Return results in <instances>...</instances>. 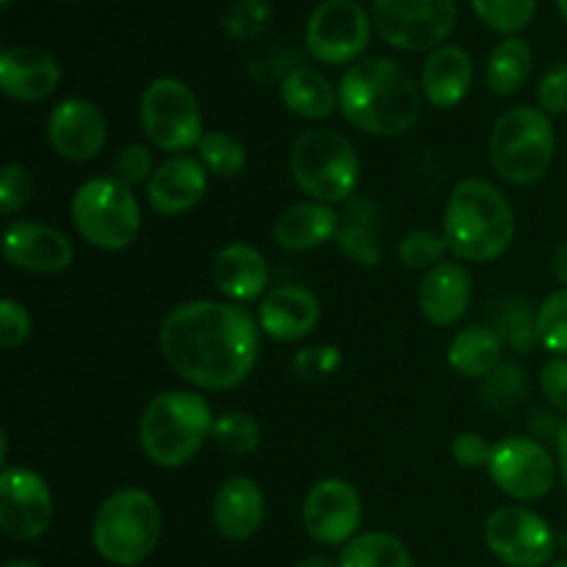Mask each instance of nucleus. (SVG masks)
Returning a JSON list of instances; mask_svg holds the SVG:
<instances>
[{
    "mask_svg": "<svg viewBox=\"0 0 567 567\" xmlns=\"http://www.w3.org/2000/svg\"><path fill=\"white\" fill-rule=\"evenodd\" d=\"M161 352L192 385L203 391H233L258 363V324L236 302L194 299L166 313L161 324Z\"/></svg>",
    "mask_w": 567,
    "mask_h": 567,
    "instance_id": "1",
    "label": "nucleus"
},
{
    "mask_svg": "<svg viewBox=\"0 0 567 567\" xmlns=\"http://www.w3.org/2000/svg\"><path fill=\"white\" fill-rule=\"evenodd\" d=\"M338 109L371 136H402L421 120V89L391 59L354 61L338 83Z\"/></svg>",
    "mask_w": 567,
    "mask_h": 567,
    "instance_id": "2",
    "label": "nucleus"
},
{
    "mask_svg": "<svg viewBox=\"0 0 567 567\" xmlns=\"http://www.w3.org/2000/svg\"><path fill=\"white\" fill-rule=\"evenodd\" d=\"M443 236L460 260L491 264L507 252L515 238L513 205L485 177H465L446 199Z\"/></svg>",
    "mask_w": 567,
    "mask_h": 567,
    "instance_id": "3",
    "label": "nucleus"
},
{
    "mask_svg": "<svg viewBox=\"0 0 567 567\" xmlns=\"http://www.w3.org/2000/svg\"><path fill=\"white\" fill-rule=\"evenodd\" d=\"M214 413L205 396L194 391H164L144 408L138 419V443L150 463L181 468L214 437Z\"/></svg>",
    "mask_w": 567,
    "mask_h": 567,
    "instance_id": "4",
    "label": "nucleus"
},
{
    "mask_svg": "<svg viewBox=\"0 0 567 567\" xmlns=\"http://www.w3.org/2000/svg\"><path fill=\"white\" fill-rule=\"evenodd\" d=\"M161 537V509L142 487H122L100 504L92 524V540L111 565L131 567L155 551Z\"/></svg>",
    "mask_w": 567,
    "mask_h": 567,
    "instance_id": "5",
    "label": "nucleus"
},
{
    "mask_svg": "<svg viewBox=\"0 0 567 567\" xmlns=\"http://www.w3.org/2000/svg\"><path fill=\"white\" fill-rule=\"evenodd\" d=\"M557 136L546 111L518 105L498 116L491 133V161L502 181L532 186L543 181L554 164Z\"/></svg>",
    "mask_w": 567,
    "mask_h": 567,
    "instance_id": "6",
    "label": "nucleus"
},
{
    "mask_svg": "<svg viewBox=\"0 0 567 567\" xmlns=\"http://www.w3.org/2000/svg\"><path fill=\"white\" fill-rule=\"evenodd\" d=\"M291 175L313 203H347L358 186L360 161L343 133L313 127L293 142Z\"/></svg>",
    "mask_w": 567,
    "mask_h": 567,
    "instance_id": "7",
    "label": "nucleus"
},
{
    "mask_svg": "<svg viewBox=\"0 0 567 567\" xmlns=\"http://www.w3.org/2000/svg\"><path fill=\"white\" fill-rule=\"evenodd\" d=\"M70 216L81 238L105 252L127 249L142 230V208L133 188L114 177H92L72 194Z\"/></svg>",
    "mask_w": 567,
    "mask_h": 567,
    "instance_id": "8",
    "label": "nucleus"
},
{
    "mask_svg": "<svg viewBox=\"0 0 567 567\" xmlns=\"http://www.w3.org/2000/svg\"><path fill=\"white\" fill-rule=\"evenodd\" d=\"M138 116L147 142L164 153H186L205 136L197 94L177 78H155L144 89Z\"/></svg>",
    "mask_w": 567,
    "mask_h": 567,
    "instance_id": "9",
    "label": "nucleus"
},
{
    "mask_svg": "<svg viewBox=\"0 0 567 567\" xmlns=\"http://www.w3.org/2000/svg\"><path fill=\"white\" fill-rule=\"evenodd\" d=\"M371 22L388 44L408 53L443 48L454 31L457 3L454 0H374Z\"/></svg>",
    "mask_w": 567,
    "mask_h": 567,
    "instance_id": "10",
    "label": "nucleus"
},
{
    "mask_svg": "<svg viewBox=\"0 0 567 567\" xmlns=\"http://www.w3.org/2000/svg\"><path fill=\"white\" fill-rule=\"evenodd\" d=\"M487 474L504 496L515 502H537L551 493L557 465L543 443L532 437H504L493 443Z\"/></svg>",
    "mask_w": 567,
    "mask_h": 567,
    "instance_id": "11",
    "label": "nucleus"
},
{
    "mask_svg": "<svg viewBox=\"0 0 567 567\" xmlns=\"http://www.w3.org/2000/svg\"><path fill=\"white\" fill-rule=\"evenodd\" d=\"M371 17L354 0H324L310 14L305 44L321 64H349L371 42Z\"/></svg>",
    "mask_w": 567,
    "mask_h": 567,
    "instance_id": "12",
    "label": "nucleus"
},
{
    "mask_svg": "<svg viewBox=\"0 0 567 567\" xmlns=\"http://www.w3.org/2000/svg\"><path fill=\"white\" fill-rule=\"evenodd\" d=\"M485 543L493 557L509 567H543L551 563L557 537L546 518L526 507H498L485 520Z\"/></svg>",
    "mask_w": 567,
    "mask_h": 567,
    "instance_id": "13",
    "label": "nucleus"
},
{
    "mask_svg": "<svg viewBox=\"0 0 567 567\" xmlns=\"http://www.w3.org/2000/svg\"><path fill=\"white\" fill-rule=\"evenodd\" d=\"M53 496L37 471L6 468L0 474V526L11 540H37L50 529Z\"/></svg>",
    "mask_w": 567,
    "mask_h": 567,
    "instance_id": "14",
    "label": "nucleus"
},
{
    "mask_svg": "<svg viewBox=\"0 0 567 567\" xmlns=\"http://www.w3.org/2000/svg\"><path fill=\"white\" fill-rule=\"evenodd\" d=\"M308 535L321 546H347L358 537L363 520V502L347 480H321L308 491L302 504Z\"/></svg>",
    "mask_w": 567,
    "mask_h": 567,
    "instance_id": "15",
    "label": "nucleus"
},
{
    "mask_svg": "<svg viewBox=\"0 0 567 567\" xmlns=\"http://www.w3.org/2000/svg\"><path fill=\"white\" fill-rule=\"evenodd\" d=\"M3 255L11 266L33 275H59L72 266V241L42 221H11L3 233Z\"/></svg>",
    "mask_w": 567,
    "mask_h": 567,
    "instance_id": "16",
    "label": "nucleus"
},
{
    "mask_svg": "<svg viewBox=\"0 0 567 567\" xmlns=\"http://www.w3.org/2000/svg\"><path fill=\"white\" fill-rule=\"evenodd\" d=\"M105 116L92 100L70 97L61 100L48 116V142L61 158L75 161H92L94 155L103 150L105 144Z\"/></svg>",
    "mask_w": 567,
    "mask_h": 567,
    "instance_id": "17",
    "label": "nucleus"
},
{
    "mask_svg": "<svg viewBox=\"0 0 567 567\" xmlns=\"http://www.w3.org/2000/svg\"><path fill=\"white\" fill-rule=\"evenodd\" d=\"M61 66L48 50L14 44L0 53V89L20 103H39L59 89Z\"/></svg>",
    "mask_w": 567,
    "mask_h": 567,
    "instance_id": "18",
    "label": "nucleus"
},
{
    "mask_svg": "<svg viewBox=\"0 0 567 567\" xmlns=\"http://www.w3.org/2000/svg\"><path fill=\"white\" fill-rule=\"evenodd\" d=\"M205 192H208V169L203 161L175 155L150 177L147 203L158 216H181L199 205Z\"/></svg>",
    "mask_w": 567,
    "mask_h": 567,
    "instance_id": "19",
    "label": "nucleus"
},
{
    "mask_svg": "<svg viewBox=\"0 0 567 567\" xmlns=\"http://www.w3.org/2000/svg\"><path fill=\"white\" fill-rule=\"evenodd\" d=\"M214 529L233 543L249 540L264 526L266 496L249 476H233L216 491L210 507Z\"/></svg>",
    "mask_w": 567,
    "mask_h": 567,
    "instance_id": "20",
    "label": "nucleus"
},
{
    "mask_svg": "<svg viewBox=\"0 0 567 567\" xmlns=\"http://www.w3.org/2000/svg\"><path fill=\"white\" fill-rule=\"evenodd\" d=\"M319 319V299L302 286H277L260 302V330L275 341H299L316 330Z\"/></svg>",
    "mask_w": 567,
    "mask_h": 567,
    "instance_id": "21",
    "label": "nucleus"
},
{
    "mask_svg": "<svg viewBox=\"0 0 567 567\" xmlns=\"http://www.w3.org/2000/svg\"><path fill=\"white\" fill-rule=\"evenodd\" d=\"M471 305V275L460 264H437L419 288V308L435 327H454Z\"/></svg>",
    "mask_w": 567,
    "mask_h": 567,
    "instance_id": "22",
    "label": "nucleus"
},
{
    "mask_svg": "<svg viewBox=\"0 0 567 567\" xmlns=\"http://www.w3.org/2000/svg\"><path fill=\"white\" fill-rule=\"evenodd\" d=\"M214 282L230 302H255L269 286V266L249 244H227L214 258Z\"/></svg>",
    "mask_w": 567,
    "mask_h": 567,
    "instance_id": "23",
    "label": "nucleus"
},
{
    "mask_svg": "<svg viewBox=\"0 0 567 567\" xmlns=\"http://www.w3.org/2000/svg\"><path fill=\"white\" fill-rule=\"evenodd\" d=\"M471 83H474V64L457 44L432 50L421 70V89L435 109H454L463 103L465 94L471 92Z\"/></svg>",
    "mask_w": 567,
    "mask_h": 567,
    "instance_id": "24",
    "label": "nucleus"
},
{
    "mask_svg": "<svg viewBox=\"0 0 567 567\" xmlns=\"http://www.w3.org/2000/svg\"><path fill=\"white\" fill-rule=\"evenodd\" d=\"M341 216L327 203H297L275 221V241L288 252H308L336 238Z\"/></svg>",
    "mask_w": 567,
    "mask_h": 567,
    "instance_id": "25",
    "label": "nucleus"
},
{
    "mask_svg": "<svg viewBox=\"0 0 567 567\" xmlns=\"http://www.w3.org/2000/svg\"><path fill=\"white\" fill-rule=\"evenodd\" d=\"M377 227H380V216H377V208L371 205V199H352L347 205V210H343L341 221H338V249L352 264L371 269V266H377L382 260V244Z\"/></svg>",
    "mask_w": 567,
    "mask_h": 567,
    "instance_id": "26",
    "label": "nucleus"
},
{
    "mask_svg": "<svg viewBox=\"0 0 567 567\" xmlns=\"http://www.w3.org/2000/svg\"><path fill=\"white\" fill-rule=\"evenodd\" d=\"M280 100L291 114L302 120H324L336 111L338 92L332 83L310 66H293L280 83Z\"/></svg>",
    "mask_w": 567,
    "mask_h": 567,
    "instance_id": "27",
    "label": "nucleus"
},
{
    "mask_svg": "<svg viewBox=\"0 0 567 567\" xmlns=\"http://www.w3.org/2000/svg\"><path fill=\"white\" fill-rule=\"evenodd\" d=\"M502 336L491 327H468L460 330L449 343V365L468 380L491 377L502 363Z\"/></svg>",
    "mask_w": 567,
    "mask_h": 567,
    "instance_id": "28",
    "label": "nucleus"
},
{
    "mask_svg": "<svg viewBox=\"0 0 567 567\" xmlns=\"http://www.w3.org/2000/svg\"><path fill=\"white\" fill-rule=\"evenodd\" d=\"M532 64H535V50L524 37H507L487 59L485 81L493 94L509 97L529 81Z\"/></svg>",
    "mask_w": 567,
    "mask_h": 567,
    "instance_id": "29",
    "label": "nucleus"
},
{
    "mask_svg": "<svg viewBox=\"0 0 567 567\" xmlns=\"http://www.w3.org/2000/svg\"><path fill=\"white\" fill-rule=\"evenodd\" d=\"M338 567H415L408 546L388 532H365L343 546Z\"/></svg>",
    "mask_w": 567,
    "mask_h": 567,
    "instance_id": "30",
    "label": "nucleus"
},
{
    "mask_svg": "<svg viewBox=\"0 0 567 567\" xmlns=\"http://www.w3.org/2000/svg\"><path fill=\"white\" fill-rule=\"evenodd\" d=\"M471 9L487 28L504 37H515L532 22L537 0H471Z\"/></svg>",
    "mask_w": 567,
    "mask_h": 567,
    "instance_id": "31",
    "label": "nucleus"
},
{
    "mask_svg": "<svg viewBox=\"0 0 567 567\" xmlns=\"http://www.w3.org/2000/svg\"><path fill=\"white\" fill-rule=\"evenodd\" d=\"M197 150L205 169L216 177H236L247 164V150L233 133H205Z\"/></svg>",
    "mask_w": 567,
    "mask_h": 567,
    "instance_id": "32",
    "label": "nucleus"
},
{
    "mask_svg": "<svg viewBox=\"0 0 567 567\" xmlns=\"http://www.w3.org/2000/svg\"><path fill=\"white\" fill-rule=\"evenodd\" d=\"M260 437H264V430H260L258 419L244 410H230V413L219 415L214 424V441L227 454L255 452L260 446Z\"/></svg>",
    "mask_w": 567,
    "mask_h": 567,
    "instance_id": "33",
    "label": "nucleus"
},
{
    "mask_svg": "<svg viewBox=\"0 0 567 567\" xmlns=\"http://www.w3.org/2000/svg\"><path fill=\"white\" fill-rule=\"evenodd\" d=\"M535 324L537 341H540L548 352L567 358V288L546 297V302L537 308Z\"/></svg>",
    "mask_w": 567,
    "mask_h": 567,
    "instance_id": "34",
    "label": "nucleus"
},
{
    "mask_svg": "<svg viewBox=\"0 0 567 567\" xmlns=\"http://www.w3.org/2000/svg\"><path fill=\"white\" fill-rule=\"evenodd\" d=\"M271 6L269 0H236V3L227 9L225 20V33L236 42H252L264 33V28L269 25Z\"/></svg>",
    "mask_w": 567,
    "mask_h": 567,
    "instance_id": "35",
    "label": "nucleus"
},
{
    "mask_svg": "<svg viewBox=\"0 0 567 567\" xmlns=\"http://www.w3.org/2000/svg\"><path fill=\"white\" fill-rule=\"evenodd\" d=\"M446 249V236L424 227V230L408 233V236L399 241V258H402V264L408 266V269H435Z\"/></svg>",
    "mask_w": 567,
    "mask_h": 567,
    "instance_id": "36",
    "label": "nucleus"
},
{
    "mask_svg": "<svg viewBox=\"0 0 567 567\" xmlns=\"http://www.w3.org/2000/svg\"><path fill=\"white\" fill-rule=\"evenodd\" d=\"M111 177L127 188L150 183V177H153V150H150L147 144H125V147L114 155Z\"/></svg>",
    "mask_w": 567,
    "mask_h": 567,
    "instance_id": "37",
    "label": "nucleus"
},
{
    "mask_svg": "<svg viewBox=\"0 0 567 567\" xmlns=\"http://www.w3.org/2000/svg\"><path fill=\"white\" fill-rule=\"evenodd\" d=\"M33 194V175L22 164H6L0 175V210L3 216H14L31 203Z\"/></svg>",
    "mask_w": 567,
    "mask_h": 567,
    "instance_id": "38",
    "label": "nucleus"
},
{
    "mask_svg": "<svg viewBox=\"0 0 567 567\" xmlns=\"http://www.w3.org/2000/svg\"><path fill=\"white\" fill-rule=\"evenodd\" d=\"M31 338V316L20 302L6 297L0 302V343L3 349H17Z\"/></svg>",
    "mask_w": 567,
    "mask_h": 567,
    "instance_id": "39",
    "label": "nucleus"
},
{
    "mask_svg": "<svg viewBox=\"0 0 567 567\" xmlns=\"http://www.w3.org/2000/svg\"><path fill=\"white\" fill-rule=\"evenodd\" d=\"M537 103L546 114H567V61H559L543 75L537 86Z\"/></svg>",
    "mask_w": 567,
    "mask_h": 567,
    "instance_id": "40",
    "label": "nucleus"
},
{
    "mask_svg": "<svg viewBox=\"0 0 567 567\" xmlns=\"http://www.w3.org/2000/svg\"><path fill=\"white\" fill-rule=\"evenodd\" d=\"M491 452L493 446L480 435V432H463V435L454 437L452 443V457L457 460V465H463V468H487Z\"/></svg>",
    "mask_w": 567,
    "mask_h": 567,
    "instance_id": "41",
    "label": "nucleus"
},
{
    "mask_svg": "<svg viewBox=\"0 0 567 567\" xmlns=\"http://www.w3.org/2000/svg\"><path fill=\"white\" fill-rule=\"evenodd\" d=\"M341 363V354H338L336 347H316V349H302L293 360V371L299 377H308V380H316V377H327L338 369Z\"/></svg>",
    "mask_w": 567,
    "mask_h": 567,
    "instance_id": "42",
    "label": "nucleus"
},
{
    "mask_svg": "<svg viewBox=\"0 0 567 567\" xmlns=\"http://www.w3.org/2000/svg\"><path fill=\"white\" fill-rule=\"evenodd\" d=\"M540 388L554 408L567 413V358H554L543 365Z\"/></svg>",
    "mask_w": 567,
    "mask_h": 567,
    "instance_id": "43",
    "label": "nucleus"
},
{
    "mask_svg": "<svg viewBox=\"0 0 567 567\" xmlns=\"http://www.w3.org/2000/svg\"><path fill=\"white\" fill-rule=\"evenodd\" d=\"M502 330H504V338H507L515 349H520V352H526V349L535 347L537 324L526 308H518V310H513L509 316H504Z\"/></svg>",
    "mask_w": 567,
    "mask_h": 567,
    "instance_id": "44",
    "label": "nucleus"
},
{
    "mask_svg": "<svg viewBox=\"0 0 567 567\" xmlns=\"http://www.w3.org/2000/svg\"><path fill=\"white\" fill-rule=\"evenodd\" d=\"M551 271H554V277H557L559 282H565V286H567V238L563 244H559L557 249H554Z\"/></svg>",
    "mask_w": 567,
    "mask_h": 567,
    "instance_id": "45",
    "label": "nucleus"
},
{
    "mask_svg": "<svg viewBox=\"0 0 567 567\" xmlns=\"http://www.w3.org/2000/svg\"><path fill=\"white\" fill-rule=\"evenodd\" d=\"M557 460H559V474H563V485L567 491V421L557 430Z\"/></svg>",
    "mask_w": 567,
    "mask_h": 567,
    "instance_id": "46",
    "label": "nucleus"
},
{
    "mask_svg": "<svg viewBox=\"0 0 567 567\" xmlns=\"http://www.w3.org/2000/svg\"><path fill=\"white\" fill-rule=\"evenodd\" d=\"M297 567H338V563H332L330 557H321V554H316V557L299 559Z\"/></svg>",
    "mask_w": 567,
    "mask_h": 567,
    "instance_id": "47",
    "label": "nucleus"
},
{
    "mask_svg": "<svg viewBox=\"0 0 567 567\" xmlns=\"http://www.w3.org/2000/svg\"><path fill=\"white\" fill-rule=\"evenodd\" d=\"M6 567H39L37 563H28V559H14V563H9Z\"/></svg>",
    "mask_w": 567,
    "mask_h": 567,
    "instance_id": "48",
    "label": "nucleus"
},
{
    "mask_svg": "<svg viewBox=\"0 0 567 567\" xmlns=\"http://www.w3.org/2000/svg\"><path fill=\"white\" fill-rule=\"evenodd\" d=\"M557 6H559V11H563V17H565V22H567V0H557Z\"/></svg>",
    "mask_w": 567,
    "mask_h": 567,
    "instance_id": "49",
    "label": "nucleus"
},
{
    "mask_svg": "<svg viewBox=\"0 0 567 567\" xmlns=\"http://www.w3.org/2000/svg\"><path fill=\"white\" fill-rule=\"evenodd\" d=\"M548 567H567V559H559V563H551Z\"/></svg>",
    "mask_w": 567,
    "mask_h": 567,
    "instance_id": "50",
    "label": "nucleus"
},
{
    "mask_svg": "<svg viewBox=\"0 0 567 567\" xmlns=\"http://www.w3.org/2000/svg\"><path fill=\"white\" fill-rule=\"evenodd\" d=\"M0 3H3V9H9V6L14 3V0H0Z\"/></svg>",
    "mask_w": 567,
    "mask_h": 567,
    "instance_id": "51",
    "label": "nucleus"
},
{
    "mask_svg": "<svg viewBox=\"0 0 567 567\" xmlns=\"http://www.w3.org/2000/svg\"><path fill=\"white\" fill-rule=\"evenodd\" d=\"M64 3H72V0H64Z\"/></svg>",
    "mask_w": 567,
    "mask_h": 567,
    "instance_id": "52",
    "label": "nucleus"
}]
</instances>
